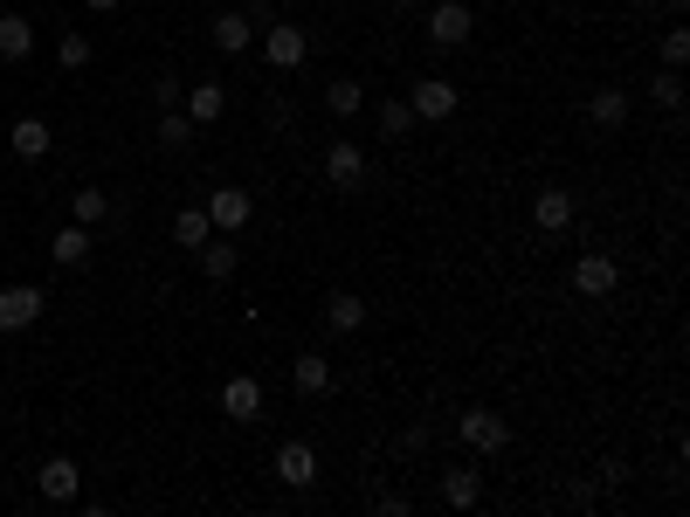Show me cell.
<instances>
[{"label": "cell", "mask_w": 690, "mask_h": 517, "mask_svg": "<svg viewBox=\"0 0 690 517\" xmlns=\"http://www.w3.org/2000/svg\"><path fill=\"white\" fill-rule=\"evenodd\" d=\"M325 187L331 194H360L366 187V152L352 145V139H339V145L325 152Z\"/></svg>", "instance_id": "5b68a950"}, {"label": "cell", "mask_w": 690, "mask_h": 517, "mask_svg": "<svg viewBox=\"0 0 690 517\" xmlns=\"http://www.w3.org/2000/svg\"><path fill=\"white\" fill-rule=\"evenodd\" d=\"M291 386H297L304 400H325V394H331V359H325V352H297Z\"/></svg>", "instance_id": "2e32d148"}, {"label": "cell", "mask_w": 690, "mask_h": 517, "mask_svg": "<svg viewBox=\"0 0 690 517\" xmlns=\"http://www.w3.org/2000/svg\"><path fill=\"white\" fill-rule=\"evenodd\" d=\"M325 324H331V331H360V324H366V297L331 290V297H325Z\"/></svg>", "instance_id": "7402d4cb"}, {"label": "cell", "mask_w": 690, "mask_h": 517, "mask_svg": "<svg viewBox=\"0 0 690 517\" xmlns=\"http://www.w3.org/2000/svg\"><path fill=\"white\" fill-rule=\"evenodd\" d=\"M90 249H97V235H90L84 221H69V228H56V235H48V255H56L63 270H76V263H84Z\"/></svg>", "instance_id": "d6986e66"}, {"label": "cell", "mask_w": 690, "mask_h": 517, "mask_svg": "<svg viewBox=\"0 0 690 517\" xmlns=\"http://www.w3.org/2000/svg\"><path fill=\"white\" fill-rule=\"evenodd\" d=\"M470 35H477L470 0H436V8H428V42H436V48H463Z\"/></svg>", "instance_id": "277c9868"}, {"label": "cell", "mask_w": 690, "mask_h": 517, "mask_svg": "<svg viewBox=\"0 0 690 517\" xmlns=\"http://www.w3.org/2000/svg\"><path fill=\"white\" fill-rule=\"evenodd\" d=\"M35 48V21L29 14H0V63H21Z\"/></svg>", "instance_id": "ffe728a7"}, {"label": "cell", "mask_w": 690, "mask_h": 517, "mask_svg": "<svg viewBox=\"0 0 690 517\" xmlns=\"http://www.w3.org/2000/svg\"><path fill=\"white\" fill-rule=\"evenodd\" d=\"M42 318V290L35 283H8V290H0V331H29Z\"/></svg>", "instance_id": "8fae6325"}, {"label": "cell", "mask_w": 690, "mask_h": 517, "mask_svg": "<svg viewBox=\"0 0 690 517\" xmlns=\"http://www.w3.org/2000/svg\"><path fill=\"white\" fill-rule=\"evenodd\" d=\"M456 84L449 76H415V90H407V111H415V124H442V118H456Z\"/></svg>", "instance_id": "3957f363"}, {"label": "cell", "mask_w": 690, "mask_h": 517, "mask_svg": "<svg viewBox=\"0 0 690 517\" xmlns=\"http://www.w3.org/2000/svg\"><path fill=\"white\" fill-rule=\"evenodd\" d=\"M263 63L284 69V76L311 63V35H304V21H263Z\"/></svg>", "instance_id": "6da1fadb"}, {"label": "cell", "mask_w": 690, "mask_h": 517, "mask_svg": "<svg viewBox=\"0 0 690 517\" xmlns=\"http://www.w3.org/2000/svg\"><path fill=\"white\" fill-rule=\"evenodd\" d=\"M221 414H228V421H263V380L236 373V380L221 386Z\"/></svg>", "instance_id": "30bf717a"}, {"label": "cell", "mask_w": 690, "mask_h": 517, "mask_svg": "<svg viewBox=\"0 0 690 517\" xmlns=\"http://www.w3.org/2000/svg\"><path fill=\"white\" fill-rule=\"evenodd\" d=\"M401 8H421V0H401Z\"/></svg>", "instance_id": "e575fe53"}, {"label": "cell", "mask_w": 690, "mask_h": 517, "mask_svg": "<svg viewBox=\"0 0 690 517\" xmlns=\"http://www.w3.org/2000/svg\"><path fill=\"white\" fill-rule=\"evenodd\" d=\"M622 476H628V462H601V476L587 483V497H601V490H622Z\"/></svg>", "instance_id": "1f68e13d"}, {"label": "cell", "mask_w": 690, "mask_h": 517, "mask_svg": "<svg viewBox=\"0 0 690 517\" xmlns=\"http://www.w3.org/2000/svg\"><path fill=\"white\" fill-rule=\"evenodd\" d=\"M8 145H14V160H48L56 132H48L42 118H14V124H8Z\"/></svg>", "instance_id": "ac0fdd59"}, {"label": "cell", "mask_w": 690, "mask_h": 517, "mask_svg": "<svg viewBox=\"0 0 690 517\" xmlns=\"http://www.w3.org/2000/svg\"><path fill=\"white\" fill-rule=\"evenodd\" d=\"M573 290H580V297H615V290H622L615 255H580V263H573Z\"/></svg>", "instance_id": "9c48e42d"}, {"label": "cell", "mask_w": 690, "mask_h": 517, "mask_svg": "<svg viewBox=\"0 0 690 517\" xmlns=\"http://www.w3.org/2000/svg\"><path fill=\"white\" fill-rule=\"evenodd\" d=\"M662 63H670V69H683V63H690V35H683V29L662 35Z\"/></svg>", "instance_id": "4dcf8cb0"}, {"label": "cell", "mask_w": 690, "mask_h": 517, "mask_svg": "<svg viewBox=\"0 0 690 517\" xmlns=\"http://www.w3.org/2000/svg\"><path fill=\"white\" fill-rule=\"evenodd\" d=\"M407 132H415V111H407V97H387V103H380V139L401 145Z\"/></svg>", "instance_id": "d4e9b609"}, {"label": "cell", "mask_w": 690, "mask_h": 517, "mask_svg": "<svg viewBox=\"0 0 690 517\" xmlns=\"http://www.w3.org/2000/svg\"><path fill=\"white\" fill-rule=\"evenodd\" d=\"M84 8H90V14H118V8H124V0H84Z\"/></svg>", "instance_id": "836d02e7"}, {"label": "cell", "mask_w": 690, "mask_h": 517, "mask_svg": "<svg viewBox=\"0 0 690 517\" xmlns=\"http://www.w3.org/2000/svg\"><path fill=\"white\" fill-rule=\"evenodd\" d=\"M208 235H215L208 207H180V215H173V242H180V249H200Z\"/></svg>", "instance_id": "cb8c5ba5"}, {"label": "cell", "mask_w": 690, "mask_h": 517, "mask_svg": "<svg viewBox=\"0 0 690 517\" xmlns=\"http://www.w3.org/2000/svg\"><path fill=\"white\" fill-rule=\"evenodd\" d=\"M35 490H42V504H76V490H84V470H76L69 455H48V462H42V476H35Z\"/></svg>", "instance_id": "ba28073f"}, {"label": "cell", "mask_w": 690, "mask_h": 517, "mask_svg": "<svg viewBox=\"0 0 690 517\" xmlns=\"http://www.w3.org/2000/svg\"><path fill=\"white\" fill-rule=\"evenodd\" d=\"M69 215H76V221H84V228H97V221H111V194H105V187H84V194H76V200H69Z\"/></svg>", "instance_id": "484cf974"}, {"label": "cell", "mask_w": 690, "mask_h": 517, "mask_svg": "<svg viewBox=\"0 0 690 517\" xmlns=\"http://www.w3.org/2000/svg\"><path fill=\"white\" fill-rule=\"evenodd\" d=\"M90 56H97V48H90V35H76V29L56 42V63H63V69H90Z\"/></svg>", "instance_id": "4316f807"}, {"label": "cell", "mask_w": 690, "mask_h": 517, "mask_svg": "<svg viewBox=\"0 0 690 517\" xmlns=\"http://www.w3.org/2000/svg\"><path fill=\"white\" fill-rule=\"evenodd\" d=\"M456 435H463L477 455H497L511 442V421H504L497 407H463V414H456Z\"/></svg>", "instance_id": "7a4b0ae2"}, {"label": "cell", "mask_w": 690, "mask_h": 517, "mask_svg": "<svg viewBox=\"0 0 690 517\" xmlns=\"http://www.w3.org/2000/svg\"><path fill=\"white\" fill-rule=\"evenodd\" d=\"M587 124H594V132H622V124H628V90L601 84L594 97H587Z\"/></svg>", "instance_id": "9a60e30c"}, {"label": "cell", "mask_w": 690, "mask_h": 517, "mask_svg": "<svg viewBox=\"0 0 690 517\" xmlns=\"http://www.w3.org/2000/svg\"><path fill=\"white\" fill-rule=\"evenodd\" d=\"M649 97L662 103V111H683V84H677V76H656V84H649Z\"/></svg>", "instance_id": "f1b7e54d"}, {"label": "cell", "mask_w": 690, "mask_h": 517, "mask_svg": "<svg viewBox=\"0 0 690 517\" xmlns=\"http://www.w3.org/2000/svg\"><path fill=\"white\" fill-rule=\"evenodd\" d=\"M180 84H173V76H152V103H160V111H180Z\"/></svg>", "instance_id": "f546056e"}, {"label": "cell", "mask_w": 690, "mask_h": 517, "mask_svg": "<svg viewBox=\"0 0 690 517\" xmlns=\"http://www.w3.org/2000/svg\"><path fill=\"white\" fill-rule=\"evenodd\" d=\"M208 42L221 48V56H242V48L255 42V21H249L242 8H228V14H215V21H208Z\"/></svg>", "instance_id": "7c38bea8"}, {"label": "cell", "mask_w": 690, "mask_h": 517, "mask_svg": "<svg viewBox=\"0 0 690 517\" xmlns=\"http://www.w3.org/2000/svg\"><path fill=\"white\" fill-rule=\"evenodd\" d=\"M360 103H366V84H360V76H331V84H325V111H331V118H352Z\"/></svg>", "instance_id": "603a6c76"}, {"label": "cell", "mask_w": 690, "mask_h": 517, "mask_svg": "<svg viewBox=\"0 0 690 517\" xmlns=\"http://www.w3.org/2000/svg\"><path fill=\"white\" fill-rule=\"evenodd\" d=\"M276 476H284L291 490H311L318 483V449L311 442H284L276 449Z\"/></svg>", "instance_id": "4fadbf2b"}, {"label": "cell", "mask_w": 690, "mask_h": 517, "mask_svg": "<svg viewBox=\"0 0 690 517\" xmlns=\"http://www.w3.org/2000/svg\"><path fill=\"white\" fill-rule=\"evenodd\" d=\"M187 139H194V118H187V111H160V145L180 152Z\"/></svg>", "instance_id": "83f0119b"}, {"label": "cell", "mask_w": 690, "mask_h": 517, "mask_svg": "<svg viewBox=\"0 0 690 517\" xmlns=\"http://www.w3.org/2000/svg\"><path fill=\"white\" fill-rule=\"evenodd\" d=\"M194 255H200V276H208V283H228V276H236V263H242L236 242H221V235H208Z\"/></svg>", "instance_id": "44dd1931"}, {"label": "cell", "mask_w": 690, "mask_h": 517, "mask_svg": "<svg viewBox=\"0 0 690 517\" xmlns=\"http://www.w3.org/2000/svg\"><path fill=\"white\" fill-rule=\"evenodd\" d=\"M442 504L449 510H477L483 504V470H477V462H456V470L442 476Z\"/></svg>", "instance_id": "5bb4252c"}, {"label": "cell", "mask_w": 690, "mask_h": 517, "mask_svg": "<svg viewBox=\"0 0 690 517\" xmlns=\"http://www.w3.org/2000/svg\"><path fill=\"white\" fill-rule=\"evenodd\" d=\"M532 228H539V235H567L573 228V194L567 187H539L532 194Z\"/></svg>", "instance_id": "52a82bcc"}, {"label": "cell", "mask_w": 690, "mask_h": 517, "mask_svg": "<svg viewBox=\"0 0 690 517\" xmlns=\"http://www.w3.org/2000/svg\"><path fill=\"white\" fill-rule=\"evenodd\" d=\"M180 111L194 118V132H208V124H221V111H228V90H221V84H194V90L180 97Z\"/></svg>", "instance_id": "e0dca14e"}, {"label": "cell", "mask_w": 690, "mask_h": 517, "mask_svg": "<svg viewBox=\"0 0 690 517\" xmlns=\"http://www.w3.org/2000/svg\"><path fill=\"white\" fill-rule=\"evenodd\" d=\"M373 510H380V517H407V497H394V490H380V497H373Z\"/></svg>", "instance_id": "d6a6232c"}, {"label": "cell", "mask_w": 690, "mask_h": 517, "mask_svg": "<svg viewBox=\"0 0 690 517\" xmlns=\"http://www.w3.org/2000/svg\"><path fill=\"white\" fill-rule=\"evenodd\" d=\"M249 215H255V200H249L242 187H215V194H208V221H215V235H242Z\"/></svg>", "instance_id": "8992f818"}]
</instances>
